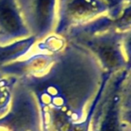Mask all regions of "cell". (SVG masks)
<instances>
[{
	"label": "cell",
	"mask_w": 131,
	"mask_h": 131,
	"mask_svg": "<svg viewBox=\"0 0 131 131\" xmlns=\"http://www.w3.org/2000/svg\"><path fill=\"white\" fill-rule=\"evenodd\" d=\"M97 131H127V128L118 122L116 117L111 115L102 122Z\"/></svg>",
	"instance_id": "obj_2"
},
{
	"label": "cell",
	"mask_w": 131,
	"mask_h": 131,
	"mask_svg": "<svg viewBox=\"0 0 131 131\" xmlns=\"http://www.w3.org/2000/svg\"><path fill=\"white\" fill-rule=\"evenodd\" d=\"M0 20L2 25L8 31H15L19 26L16 15L11 7L4 6L0 9Z\"/></svg>",
	"instance_id": "obj_1"
},
{
	"label": "cell",
	"mask_w": 131,
	"mask_h": 131,
	"mask_svg": "<svg viewBox=\"0 0 131 131\" xmlns=\"http://www.w3.org/2000/svg\"><path fill=\"white\" fill-rule=\"evenodd\" d=\"M74 9H75V12L78 15H89V13H91L93 11V6L90 3L81 1V2L77 3L74 6Z\"/></svg>",
	"instance_id": "obj_3"
}]
</instances>
